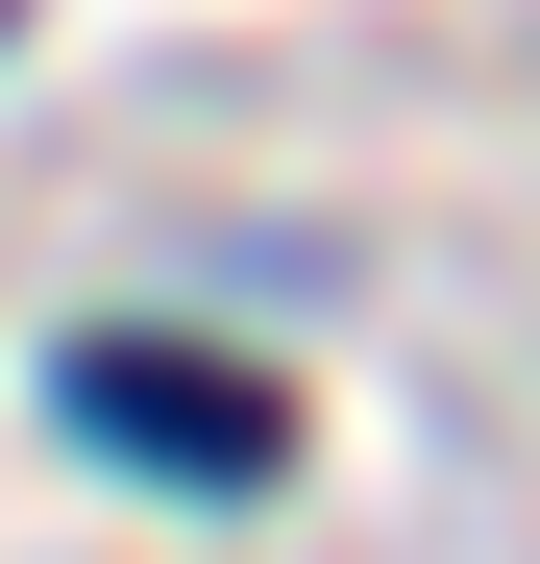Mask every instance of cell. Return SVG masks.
I'll return each instance as SVG.
<instances>
[{
  "instance_id": "6da1fadb",
  "label": "cell",
  "mask_w": 540,
  "mask_h": 564,
  "mask_svg": "<svg viewBox=\"0 0 540 564\" xmlns=\"http://www.w3.org/2000/svg\"><path fill=\"white\" fill-rule=\"evenodd\" d=\"M50 417H74V442H123V466H172V491H270V466H295L270 368H222V344H148V319L50 344Z\"/></svg>"
}]
</instances>
